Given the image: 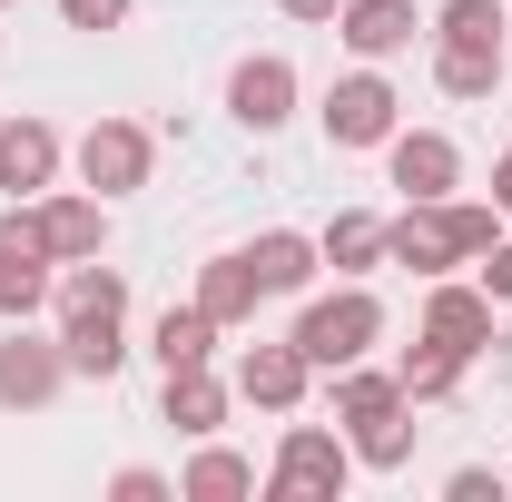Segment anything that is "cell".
<instances>
[{
  "instance_id": "1",
  "label": "cell",
  "mask_w": 512,
  "mask_h": 502,
  "mask_svg": "<svg viewBox=\"0 0 512 502\" xmlns=\"http://www.w3.org/2000/svg\"><path fill=\"white\" fill-rule=\"evenodd\" d=\"M483 247H493V207H463V197H404V217L384 227V256L414 266L424 286L453 276V266H473Z\"/></svg>"
},
{
  "instance_id": "2",
  "label": "cell",
  "mask_w": 512,
  "mask_h": 502,
  "mask_svg": "<svg viewBox=\"0 0 512 502\" xmlns=\"http://www.w3.org/2000/svg\"><path fill=\"white\" fill-rule=\"evenodd\" d=\"M375 335H384V306L345 276L335 296H316V306L296 315V355L316 365V375H335V365H355V355H375Z\"/></svg>"
},
{
  "instance_id": "3",
  "label": "cell",
  "mask_w": 512,
  "mask_h": 502,
  "mask_svg": "<svg viewBox=\"0 0 512 502\" xmlns=\"http://www.w3.org/2000/svg\"><path fill=\"white\" fill-rule=\"evenodd\" d=\"M345 483H355V443L325 434V424H286L276 463H266V493L276 502H335Z\"/></svg>"
},
{
  "instance_id": "4",
  "label": "cell",
  "mask_w": 512,
  "mask_h": 502,
  "mask_svg": "<svg viewBox=\"0 0 512 502\" xmlns=\"http://www.w3.org/2000/svg\"><path fill=\"white\" fill-rule=\"evenodd\" d=\"M316 119H325V138H335V148H384V138L404 128V99H394V79L365 60V69H345V79L325 89Z\"/></svg>"
},
{
  "instance_id": "5",
  "label": "cell",
  "mask_w": 512,
  "mask_h": 502,
  "mask_svg": "<svg viewBox=\"0 0 512 502\" xmlns=\"http://www.w3.org/2000/svg\"><path fill=\"white\" fill-rule=\"evenodd\" d=\"M50 237H40V207H0V315L20 325V315L50 306Z\"/></svg>"
},
{
  "instance_id": "6",
  "label": "cell",
  "mask_w": 512,
  "mask_h": 502,
  "mask_svg": "<svg viewBox=\"0 0 512 502\" xmlns=\"http://www.w3.org/2000/svg\"><path fill=\"white\" fill-rule=\"evenodd\" d=\"M148 168H158V138H148L138 119H99L89 138H79V188H89V197L148 188Z\"/></svg>"
},
{
  "instance_id": "7",
  "label": "cell",
  "mask_w": 512,
  "mask_h": 502,
  "mask_svg": "<svg viewBox=\"0 0 512 502\" xmlns=\"http://www.w3.org/2000/svg\"><path fill=\"white\" fill-rule=\"evenodd\" d=\"M227 119L247 128V138H276V128L296 119V60H237L227 69Z\"/></svg>"
},
{
  "instance_id": "8",
  "label": "cell",
  "mask_w": 512,
  "mask_h": 502,
  "mask_svg": "<svg viewBox=\"0 0 512 502\" xmlns=\"http://www.w3.org/2000/svg\"><path fill=\"white\" fill-rule=\"evenodd\" d=\"M60 384H69L60 335H30V315H20V325H10V345H0V404H10V414H40Z\"/></svg>"
},
{
  "instance_id": "9",
  "label": "cell",
  "mask_w": 512,
  "mask_h": 502,
  "mask_svg": "<svg viewBox=\"0 0 512 502\" xmlns=\"http://www.w3.org/2000/svg\"><path fill=\"white\" fill-rule=\"evenodd\" d=\"M384 168H394L404 197H453L463 188V148H453L444 128H394L384 138Z\"/></svg>"
},
{
  "instance_id": "10",
  "label": "cell",
  "mask_w": 512,
  "mask_h": 502,
  "mask_svg": "<svg viewBox=\"0 0 512 502\" xmlns=\"http://www.w3.org/2000/svg\"><path fill=\"white\" fill-rule=\"evenodd\" d=\"M306 375H316V365H306L296 335H286V345H247L227 384H237V404H256V414H296V404H306Z\"/></svg>"
},
{
  "instance_id": "11",
  "label": "cell",
  "mask_w": 512,
  "mask_h": 502,
  "mask_svg": "<svg viewBox=\"0 0 512 502\" xmlns=\"http://www.w3.org/2000/svg\"><path fill=\"white\" fill-rule=\"evenodd\" d=\"M424 335L453 345V355H493V296L463 286V276H434V296H424Z\"/></svg>"
},
{
  "instance_id": "12",
  "label": "cell",
  "mask_w": 512,
  "mask_h": 502,
  "mask_svg": "<svg viewBox=\"0 0 512 502\" xmlns=\"http://www.w3.org/2000/svg\"><path fill=\"white\" fill-rule=\"evenodd\" d=\"M335 30H345V50H355V60H404V50H414V30H424V10H414V0H345V10H335Z\"/></svg>"
},
{
  "instance_id": "13",
  "label": "cell",
  "mask_w": 512,
  "mask_h": 502,
  "mask_svg": "<svg viewBox=\"0 0 512 502\" xmlns=\"http://www.w3.org/2000/svg\"><path fill=\"white\" fill-rule=\"evenodd\" d=\"M50 178H60V128L20 109V119L0 128V188L10 197H50Z\"/></svg>"
},
{
  "instance_id": "14",
  "label": "cell",
  "mask_w": 512,
  "mask_h": 502,
  "mask_svg": "<svg viewBox=\"0 0 512 502\" xmlns=\"http://www.w3.org/2000/svg\"><path fill=\"white\" fill-rule=\"evenodd\" d=\"M60 355H69V375L109 384V375L128 365V335H119V315H109V306H79V315H60Z\"/></svg>"
},
{
  "instance_id": "15",
  "label": "cell",
  "mask_w": 512,
  "mask_h": 502,
  "mask_svg": "<svg viewBox=\"0 0 512 502\" xmlns=\"http://www.w3.org/2000/svg\"><path fill=\"white\" fill-rule=\"evenodd\" d=\"M40 237H50V256L60 266H79V256H99L109 247V197H40Z\"/></svg>"
},
{
  "instance_id": "16",
  "label": "cell",
  "mask_w": 512,
  "mask_h": 502,
  "mask_svg": "<svg viewBox=\"0 0 512 502\" xmlns=\"http://www.w3.org/2000/svg\"><path fill=\"white\" fill-rule=\"evenodd\" d=\"M227 404H237V384H217L207 365H178V375H168V394H158V414H168L188 443L217 434V424H227Z\"/></svg>"
},
{
  "instance_id": "17",
  "label": "cell",
  "mask_w": 512,
  "mask_h": 502,
  "mask_svg": "<svg viewBox=\"0 0 512 502\" xmlns=\"http://www.w3.org/2000/svg\"><path fill=\"white\" fill-rule=\"evenodd\" d=\"M197 306L217 315V325H247V315L266 306V286H256V256H247V247L207 256V276H197Z\"/></svg>"
},
{
  "instance_id": "18",
  "label": "cell",
  "mask_w": 512,
  "mask_h": 502,
  "mask_svg": "<svg viewBox=\"0 0 512 502\" xmlns=\"http://www.w3.org/2000/svg\"><path fill=\"white\" fill-rule=\"evenodd\" d=\"M256 286H266V296H306V286H316V237H296V227H266V237H256Z\"/></svg>"
},
{
  "instance_id": "19",
  "label": "cell",
  "mask_w": 512,
  "mask_h": 502,
  "mask_svg": "<svg viewBox=\"0 0 512 502\" xmlns=\"http://www.w3.org/2000/svg\"><path fill=\"white\" fill-rule=\"evenodd\" d=\"M434 50H503L512 60V10L503 0H444L434 10Z\"/></svg>"
},
{
  "instance_id": "20",
  "label": "cell",
  "mask_w": 512,
  "mask_h": 502,
  "mask_svg": "<svg viewBox=\"0 0 512 502\" xmlns=\"http://www.w3.org/2000/svg\"><path fill=\"white\" fill-rule=\"evenodd\" d=\"M217 335H227V325H217V315L188 296V306H168V315H158L148 355H158V375H178V365H207V355H217Z\"/></svg>"
},
{
  "instance_id": "21",
  "label": "cell",
  "mask_w": 512,
  "mask_h": 502,
  "mask_svg": "<svg viewBox=\"0 0 512 502\" xmlns=\"http://www.w3.org/2000/svg\"><path fill=\"white\" fill-rule=\"evenodd\" d=\"M463 365H473V355H453V345H434V335H414L404 365H394V384H404V404H453V394H463Z\"/></svg>"
},
{
  "instance_id": "22",
  "label": "cell",
  "mask_w": 512,
  "mask_h": 502,
  "mask_svg": "<svg viewBox=\"0 0 512 502\" xmlns=\"http://www.w3.org/2000/svg\"><path fill=\"white\" fill-rule=\"evenodd\" d=\"M384 227H394V217H375V207H345V217L316 237V256L335 266V276H365V266H384Z\"/></svg>"
},
{
  "instance_id": "23",
  "label": "cell",
  "mask_w": 512,
  "mask_h": 502,
  "mask_svg": "<svg viewBox=\"0 0 512 502\" xmlns=\"http://www.w3.org/2000/svg\"><path fill=\"white\" fill-rule=\"evenodd\" d=\"M345 443H355V463H365V473H404V463H414V404H384V414H365Z\"/></svg>"
},
{
  "instance_id": "24",
  "label": "cell",
  "mask_w": 512,
  "mask_h": 502,
  "mask_svg": "<svg viewBox=\"0 0 512 502\" xmlns=\"http://www.w3.org/2000/svg\"><path fill=\"white\" fill-rule=\"evenodd\" d=\"M178 493H188V502H237V493H256V463L207 434V443H197V463L178 473Z\"/></svg>"
},
{
  "instance_id": "25",
  "label": "cell",
  "mask_w": 512,
  "mask_h": 502,
  "mask_svg": "<svg viewBox=\"0 0 512 502\" xmlns=\"http://www.w3.org/2000/svg\"><path fill=\"white\" fill-rule=\"evenodd\" d=\"M50 296H60V315H79V306L128 315V276H119V266H99V256H79L69 276H50Z\"/></svg>"
},
{
  "instance_id": "26",
  "label": "cell",
  "mask_w": 512,
  "mask_h": 502,
  "mask_svg": "<svg viewBox=\"0 0 512 502\" xmlns=\"http://www.w3.org/2000/svg\"><path fill=\"white\" fill-rule=\"evenodd\" d=\"M384 404H404V384H394V375H375L365 355L335 365V424H365V414H384Z\"/></svg>"
},
{
  "instance_id": "27",
  "label": "cell",
  "mask_w": 512,
  "mask_h": 502,
  "mask_svg": "<svg viewBox=\"0 0 512 502\" xmlns=\"http://www.w3.org/2000/svg\"><path fill=\"white\" fill-rule=\"evenodd\" d=\"M434 89L444 99H493L503 89V50H434Z\"/></svg>"
},
{
  "instance_id": "28",
  "label": "cell",
  "mask_w": 512,
  "mask_h": 502,
  "mask_svg": "<svg viewBox=\"0 0 512 502\" xmlns=\"http://www.w3.org/2000/svg\"><path fill=\"white\" fill-rule=\"evenodd\" d=\"M473 286H483L493 306H512V247H503V237H493V247L473 256Z\"/></svg>"
},
{
  "instance_id": "29",
  "label": "cell",
  "mask_w": 512,
  "mask_h": 502,
  "mask_svg": "<svg viewBox=\"0 0 512 502\" xmlns=\"http://www.w3.org/2000/svg\"><path fill=\"white\" fill-rule=\"evenodd\" d=\"M60 20H69V30H119L128 0H60Z\"/></svg>"
},
{
  "instance_id": "30",
  "label": "cell",
  "mask_w": 512,
  "mask_h": 502,
  "mask_svg": "<svg viewBox=\"0 0 512 502\" xmlns=\"http://www.w3.org/2000/svg\"><path fill=\"white\" fill-rule=\"evenodd\" d=\"M109 493H119V502H158V493H178V483H168V473H148V463H128Z\"/></svg>"
},
{
  "instance_id": "31",
  "label": "cell",
  "mask_w": 512,
  "mask_h": 502,
  "mask_svg": "<svg viewBox=\"0 0 512 502\" xmlns=\"http://www.w3.org/2000/svg\"><path fill=\"white\" fill-rule=\"evenodd\" d=\"M444 493H453V502H493V493H503V473H483V463H463V473H453Z\"/></svg>"
},
{
  "instance_id": "32",
  "label": "cell",
  "mask_w": 512,
  "mask_h": 502,
  "mask_svg": "<svg viewBox=\"0 0 512 502\" xmlns=\"http://www.w3.org/2000/svg\"><path fill=\"white\" fill-rule=\"evenodd\" d=\"M276 10H286V20H335L345 0H276Z\"/></svg>"
},
{
  "instance_id": "33",
  "label": "cell",
  "mask_w": 512,
  "mask_h": 502,
  "mask_svg": "<svg viewBox=\"0 0 512 502\" xmlns=\"http://www.w3.org/2000/svg\"><path fill=\"white\" fill-rule=\"evenodd\" d=\"M493 207H512V148H503V168H493Z\"/></svg>"
},
{
  "instance_id": "34",
  "label": "cell",
  "mask_w": 512,
  "mask_h": 502,
  "mask_svg": "<svg viewBox=\"0 0 512 502\" xmlns=\"http://www.w3.org/2000/svg\"><path fill=\"white\" fill-rule=\"evenodd\" d=\"M0 10H20V0H0Z\"/></svg>"
}]
</instances>
